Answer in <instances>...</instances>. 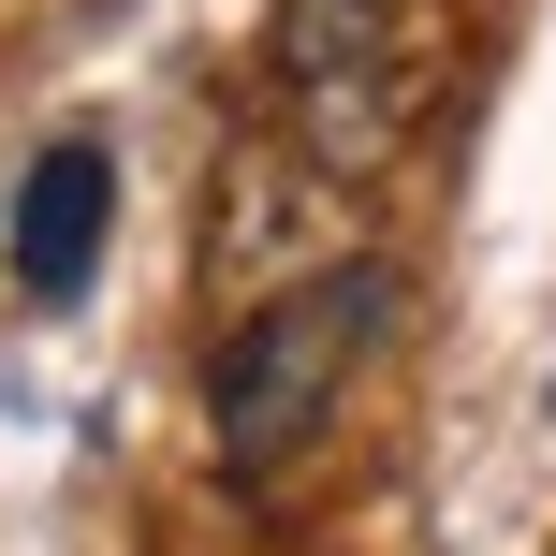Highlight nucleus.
Instances as JSON below:
<instances>
[{
	"label": "nucleus",
	"mask_w": 556,
	"mask_h": 556,
	"mask_svg": "<svg viewBox=\"0 0 556 556\" xmlns=\"http://www.w3.org/2000/svg\"><path fill=\"white\" fill-rule=\"evenodd\" d=\"M381 307H395L381 264H323V278L264 293L250 323L220 337V366H205V440H220L235 483H278V469L337 425V395H352V366H366V337H381Z\"/></svg>",
	"instance_id": "nucleus-1"
},
{
	"label": "nucleus",
	"mask_w": 556,
	"mask_h": 556,
	"mask_svg": "<svg viewBox=\"0 0 556 556\" xmlns=\"http://www.w3.org/2000/svg\"><path fill=\"white\" fill-rule=\"evenodd\" d=\"M103 235H117V147L103 132H59L45 162L15 176V293L29 307H74L88 264H103Z\"/></svg>",
	"instance_id": "nucleus-2"
},
{
	"label": "nucleus",
	"mask_w": 556,
	"mask_h": 556,
	"mask_svg": "<svg viewBox=\"0 0 556 556\" xmlns=\"http://www.w3.org/2000/svg\"><path fill=\"white\" fill-rule=\"evenodd\" d=\"M278 74H293L307 132H323L337 162H366V147L395 132V59H381V15H366V0H293Z\"/></svg>",
	"instance_id": "nucleus-3"
}]
</instances>
